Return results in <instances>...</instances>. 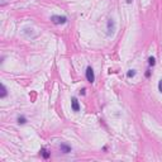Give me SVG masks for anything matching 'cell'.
<instances>
[{
    "instance_id": "2",
    "label": "cell",
    "mask_w": 162,
    "mask_h": 162,
    "mask_svg": "<svg viewBox=\"0 0 162 162\" xmlns=\"http://www.w3.org/2000/svg\"><path fill=\"white\" fill-rule=\"evenodd\" d=\"M51 20H52L53 24H65L67 22V18L62 17V15H52Z\"/></svg>"
},
{
    "instance_id": "7",
    "label": "cell",
    "mask_w": 162,
    "mask_h": 162,
    "mask_svg": "<svg viewBox=\"0 0 162 162\" xmlns=\"http://www.w3.org/2000/svg\"><path fill=\"white\" fill-rule=\"evenodd\" d=\"M39 152H41L43 158H46V160H47V158H49V152L46 148H41V151H39Z\"/></svg>"
},
{
    "instance_id": "6",
    "label": "cell",
    "mask_w": 162,
    "mask_h": 162,
    "mask_svg": "<svg viewBox=\"0 0 162 162\" xmlns=\"http://www.w3.org/2000/svg\"><path fill=\"white\" fill-rule=\"evenodd\" d=\"M6 95H8V90H6L5 85H1V94H0V98H1V99H4Z\"/></svg>"
},
{
    "instance_id": "10",
    "label": "cell",
    "mask_w": 162,
    "mask_h": 162,
    "mask_svg": "<svg viewBox=\"0 0 162 162\" xmlns=\"http://www.w3.org/2000/svg\"><path fill=\"white\" fill-rule=\"evenodd\" d=\"M148 63L151 65V66H154V63H156V60H154L153 57H149V58H148Z\"/></svg>"
},
{
    "instance_id": "12",
    "label": "cell",
    "mask_w": 162,
    "mask_h": 162,
    "mask_svg": "<svg viewBox=\"0 0 162 162\" xmlns=\"http://www.w3.org/2000/svg\"><path fill=\"white\" fill-rule=\"evenodd\" d=\"M127 3H128V4H131V3H132V0H127Z\"/></svg>"
},
{
    "instance_id": "11",
    "label": "cell",
    "mask_w": 162,
    "mask_h": 162,
    "mask_svg": "<svg viewBox=\"0 0 162 162\" xmlns=\"http://www.w3.org/2000/svg\"><path fill=\"white\" fill-rule=\"evenodd\" d=\"M158 90H160V91L162 92V80H161L160 82H158Z\"/></svg>"
},
{
    "instance_id": "5",
    "label": "cell",
    "mask_w": 162,
    "mask_h": 162,
    "mask_svg": "<svg viewBox=\"0 0 162 162\" xmlns=\"http://www.w3.org/2000/svg\"><path fill=\"white\" fill-rule=\"evenodd\" d=\"M60 149H61V152H63V153H70L71 152V147L66 145V143H62V145L60 146Z\"/></svg>"
},
{
    "instance_id": "9",
    "label": "cell",
    "mask_w": 162,
    "mask_h": 162,
    "mask_svg": "<svg viewBox=\"0 0 162 162\" xmlns=\"http://www.w3.org/2000/svg\"><path fill=\"white\" fill-rule=\"evenodd\" d=\"M26 122H27V119L24 117H19V118H18V123H19V124H24Z\"/></svg>"
},
{
    "instance_id": "8",
    "label": "cell",
    "mask_w": 162,
    "mask_h": 162,
    "mask_svg": "<svg viewBox=\"0 0 162 162\" xmlns=\"http://www.w3.org/2000/svg\"><path fill=\"white\" fill-rule=\"evenodd\" d=\"M136 75V70H129L128 72H127V76L128 77H133Z\"/></svg>"
},
{
    "instance_id": "3",
    "label": "cell",
    "mask_w": 162,
    "mask_h": 162,
    "mask_svg": "<svg viewBox=\"0 0 162 162\" xmlns=\"http://www.w3.org/2000/svg\"><path fill=\"white\" fill-rule=\"evenodd\" d=\"M106 29H108V35H111L114 33V31H115V22L114 19H110L108 20V27H106Z\"/></svg>"
},
{
    "instance_id": "1",
    "label": "cell",
    "mask_w": 162,
    "mask_h": 162,
    "mask_svg": "<svg viewBox=\"0 0 162 162\" xmlns=\"http://www.w3.org/2000/svg\"><path fill=\"white\" fill-rule=\"evenodd\" d=\"M86 80H88L89 82H94L95 81V75H94V70H92L91 66H88V68H86Z\"/></svg>"
},
{
    "instance_id": "4",
    "label": "cell",
    "mask_w": 162,
    "mask_h": 162,
    "mask_svg": "<svg viewBox=\"0 0 162 162\" xmlns=\"http://www.w3.org/2000/svg\"><path fill=\"white\" fill-rule=\"evenodd\" d=\"M71 108H72L74 111H79V110H80V104H79L76 98H72V100H71Z\"/></svg>"
}]
</instances>
